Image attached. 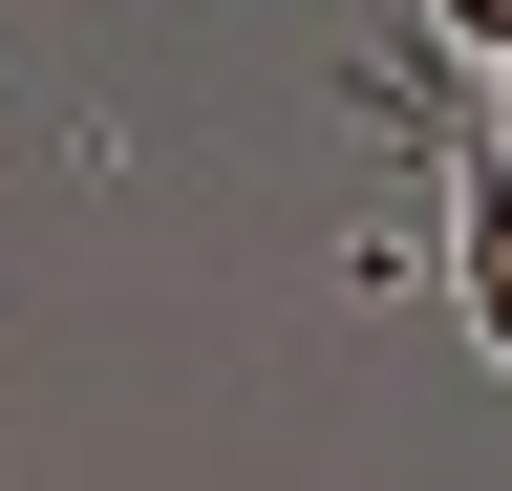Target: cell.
<instances>
[{
	"label": "cell",
	"instance_id": "cell-3",
	"mask_svg": "<svg viewBox=\"0 0 512 491\" xmlns=\"http://www.w3.org/2000/svg\"><path fill=\"white\" fill-rule=\"evenodd\" d=\"M491 150H512V65H491Z\"/></svg>",
	"mask_w": 512,
	"mask_h": 491
},
{
	"label": "cell",
	"instance_id": "cell-1",
	"mask_svg": "<svg viewBox=\"0 0 512 491\" xmlns=\"http://www.w3.org/2000/svg\"><path fill=\"white\" fill-rule=\"evenodd\" d=\"M448 321L512 363V150H470V171H448Z\"/></svg>",
	"mask_w": 512,
	"mask_h": 491
},
{
	"label": "cell",
	"instance_id": "cell-2",
	"mask_svg": "<svg viewBox=\"0 0 512 491\" xmlns=\"http://www.w3.org/2000/svg\"><path fill=\"white\" fill-rule=\"evenodd\" d=\"M427 43H470V65H512V0H427Z\"/></svg>",
	"mask_w": 512,
	"mask_h": 491
}]
</instances>
